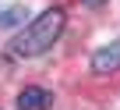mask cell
Instances as JSON below:
<instances>
[{
	"label": "cell",
	"mask_w": 120,
	"mask_h": 110,
	"mask_svg": "<svg viewBox=\"0 0 120 110\" xmlns=\"http://www.w3.org/2000/svg\"><path fill=\"white\" fill-rule=\"evenodd\" d=\"M64 11H60V7H49V11H42L18 39H14V53H18V57H39V53H46L56 39H60V32H64Z\"/></svg>",
	"instance_id": "6da1fadb"
},
{
	"label": "cell",
	"mask_w": 120,
	"mask_h": 110,
	"mask_svg": "<svg viewBox=\"0 0 120 110\" xmlns=\"http://www.w3.org/2000/svg\"><path fill=\"white\" fill-rule=\"evenodd\" d=\"M92 71H95V75H113V71H120V39L92 53Z\"/></svg>",
	"instance_id": "7a4b0ae2"
},
{
	"label": "cell",
	"mask_w": 120,
	"mask_h": 110,
	"mask_svg": "<svg viewBox=\"0 0 120 110\" xmlns=\"http://www.w3.org/2000/svg\"><path fill=\"white\" fill-rule=\"evenodd\" d=\"M49 103H53V92H46L39 85H28L18 92V110H49Z\"/></svg>",
	"instance_id": "3957f363"
},
{
	"label": "cell",
	"mask_w": 120,
	"mask_h": 110,
	"mask_svg": "<svg viewBox=\"0 0 120 110\" xmlns=\"http://www.w3.org/2000/svg\"><path fill=\"white\" fill-rule=\"evenodd\" d=\"M18 21H25V7H18V4L0 14V25H4V29H7V25H18Z\"/></svg>",
	"instance_id": "277c9868"
},
{
	"label": "cell",
	"mask_w": 120,
	"mask_h": 110,
	"mask_svg": "<svg viewBox=\"0 0 120 110\" xmlns=\"http://www.w3.org/2000/svg\"><path fill=\"white\" fill-rule=\"evenodd\" d=\"M85 4H92V7H99V4H102V0H85Z\"/></svg>",
	"instance_id": "5b68a950"
}]
</instances>
